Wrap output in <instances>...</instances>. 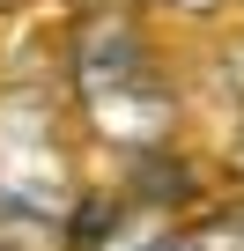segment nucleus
<instances>
[{"instance_id": "f257e3e1", "label": "nucleus", "mask_w": 244, "mask_h": 251, "mask_svg": "<svg viewBox=\"0 0 244 251\" xmlns=\"http://www.w3.org/2000/svg\"><path fill=\"white\" fill-rule=\"evenodd\" d=\"M74 96L96 118V133L126 141V148H163L170 141V81L126 8H89L74 30Z\"/></svg>"}, {"instance_id": "f03ea898", "label": "nucleus", "mask_w": 244, "mask_h": 251, "mask_svg": "<svg viewBox=\"0 0 244 251\" xmlns=\"http://www.w3.org/2000/svg\"><path fill=\"white\" fill-rule=\"evenodd\" d=\"M0 192L37 222L67 214V192H74L67 141L52 126V103H37V96H0Z\"/></svg>"}, {"instance_id": "7ed1b4c3", "label": "nucleus", "mask_w": 244, "mask_h": 251, "mask_svg": "<svg viewBox=\"0 0 244 251\" xmlns=\"http://www.w3.org/2000/svg\"><path fill=\"white\" fill-rule=\"evenodd\" d=\"M104 251H185V244H178L163 222H134V229H111Z\"/></svg>"}, {"instance_id": "20e7f679", "label": "nucleus", "mask_w": 244, "mask_h": 251, "mask_svg": "<svg viewBox=\"0 0 244 251\" xmlns=\"http://www.w3.org/2000/svg\"><path fill=\"white\" fill-rule=\"evenodd\" d=\"M170 8H185V15H207V8H215V0H170Z\"/></svg>"}, {"instance_id": "39448f33", "label": "nucleus", "mask_w": 244, "mask_h": 251, "mask_svg": "<svg viewBox=\"0 0 244 251\" xmlns=\"http://www.w3.org/2000/svg\"><path fill=\"white\" fill-rule=\"evenodd\" d=\"M0 251H23V244H8V236H0Z\"/></svg>"}, {"instance_id": "423d86ee", "label": "nucleus", "mask_w": 244, "mask_h": 251, "mask_svg": "<svg viewBox=\"0 0 244 251\" xmlns=\"http://www.w3.org/2000/svg\"><path fill=\"white\" fill-rule=\"evenodd\" d=\"M0 8H15V0H0Z\"/></svg>"}]
</instances>
